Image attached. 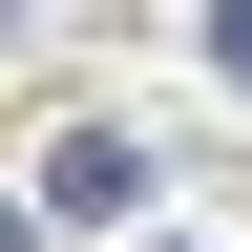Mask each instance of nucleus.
<instances>
[{
    "instance_id": "nucleus-1",
    "label": "nucleus",
    "mask_w": 252,
    "mask_h": 252,
    "mask_svg": "<svg viewBox=\"0 0 252 252\" xmlns=\"http://www.w3.org/2000/svg\"><path fill=\"white\" fill-rule=\"evenodd\" d=\"M126 189H147V168H126V126H63V147H42V210H126Z\"/></svg>"
},
{
    "instance_id": "nucleus-2",
    "label": "nucleus",
    "mask_w": 252,
    "mask_h": 252,
    "mask_svg": "<svg viewBox=\"0 0 252 252\" xmlns=\"http://www.w3.org/2000/svg\"><path fill=\"white\" fill-rule=\"evenodd\" d=\"M210 63H231V84H252V0H210Z\"/></svg>"
},
{
    "instance_id": "nucleus-3",
    "label": "nucleus",
    "mask_w": 252,
    "mask_h": 252,
    "mask_svg": "<svg viewBox=\"0 0 252 252\" xmlns=\"http://www.w3.org/2000/svg\"><path fill=\"white\" fill-rule=\"evenodd\" d=\"M0 252H42V231H21V210H0Z\"/></svg>"
}]
</instances>
